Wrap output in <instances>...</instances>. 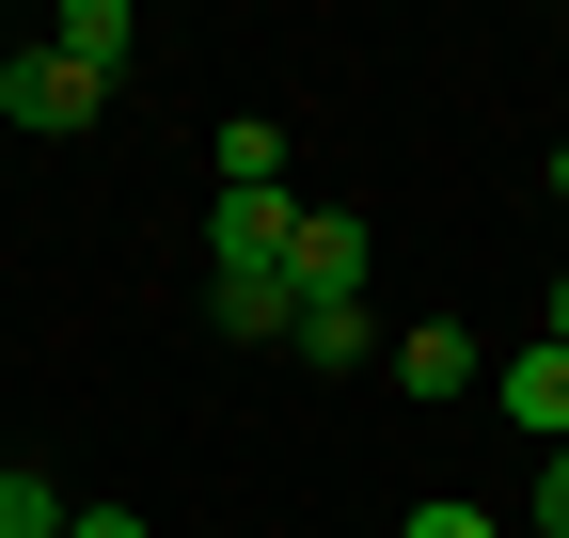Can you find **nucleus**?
I'll list each match as a JSON object with an SVG mask.
<instances>
[{"mask_svg":"<svg viewBox=\"0 0 569 538\" xmlns=\"http://www.w3.org/2000/svg\"><path fill=\"white\" fill-rule=\"evenodd\" d=\"M538 538H569V444L538 459Z\"/></svg>","mask_w":569,"mask_h":538,"instance_id":"nucleus-11","label":"nucleus"},{"mask_svg":"<svg viewBox=\"0 0 569 538\" xmlns=\"http://www.w3.org/2000/svg\"><path fill=\"white\" fill-rule=\"evenodd\" d=\"M63 522H80V507H63L48 476H17V491H0V538H63Z\"/></svg>","mask_w":569,"mask_h":538,"instance_id":"nucleus-9","label":"nucleus"},{"mask_svg":"<svg viewBox=\"0 0 569 538\" xmlns=\"http://www.w3.org/2000/svg\"><path fill=\"white\" fill-rule=\"evenodd\" d=\"M538 332H553V349H569V269H553V286H538Z\"/></svg>","mask_w":569,"mask_h":538,"instance_id":"nucleus-13","label":"nucleus"},{"mask_svg":"<svg viewBox=\"0 0 569 538\" xmlns=\"http://www.w3.org/2000/svg\"><path fill=\"white\" fill-rule=\"evenodd\" d=\"M96 111H111L96 63H63V48H17V63H0V127H96Z\"/></svg>","mask_w":569,"mask_h":538,"instance_id":"nucleus-1","label":"nucleus"},{"mask_svg":"<svg viewBox=\"0 0 569 538\" xmlns=\"http://www.w3.org/2000/svg\"><path fill=\"white\" fill-rule=\"evenodd\" d=\"M490 396H507V428H538V459L569 444V349H553V332H522V349L490 365Z\"/></svg>","mask_w":569,"mask_h":538,"instance_id":"nucleus-2","label":"nucleus"},{"mask_svg":"<svg viewBox=\"0 0 569 538\" xmlns=\"http://www.w3.org/2000/svg\"><path fill=\"white\" fill-rule=\"evenodd\" d=\"M222 190H284V127H269V111L222 127Z\"/></svg>","mask_w":569,"mask_h":538,"instance_id":"nucleus-8","label":"nucleus"},{"mask_svg":"<svg viewBox=\"0 0 569 538\" xmlns=\"http://www.w3.org/2000/svg\"><path fill=\"white\" fill-rule=\"evenodd\" d=\"M284 238H301L284 190H222V286H284Z\"/></svg>","mask_w":569,"mask_h":538,"instance_id":"nucleus-3","label":"nucleus"},{"mask_svg":"<svg viewBox=\"0 0 569 538\" xmlns=\"http://www.w3.org/2000/svg\"><path fill=\"white\" fill-rule=\"evenodd\" d=\"M63 538H142V507H80V522H63Z\"/></svg>","mask_w":569,"mask_h":538,"instance_id":"nucleus-12","label":"nucleus"},{"mask_svg":"<svg viewBox=\"0 0 569 538\" xmlns=\"http://www.w3.org/2000/svg\"><path fill=\"white\" fill-rule=\"evenodd\" d=\"M396 380H411V396H475V332H459V317L396 332Z\"/></svg>","mask_w":569,"mask_h":538,"instance_id":"nucleus-6","label":"nucleus"},{"mask_svg":"<svg viewBox=\"0 0 569 538\" xmlns=\"http://www.w3.org/2000/svg\"><path fill=\"white\" fill-rule=\"evenodd\" d=\"M396 538H507V522H490V507H411Z\"/></svg>","mask_w":569,"mask_h":538,"instance_id":"nucleus-10","label":"nucleus"},{"mask_svg":"<svg viewBox=\"0 0 569 538\" xmlns=\"http://www.w3.org/2000/svg\"><path fill=\"white\" fill-rule=\"evenodd\" d=\"M284 349H301V365H332V380H348V365H365V349H380V317H365V301H301V332H284Z\"/></svg>","mask_w":569,"mask_h":538,"instance_id":"nucleus-7","label":"nucleus"},{"mask_svg":"<svg viewBox=\"0 0 569 538\" xmlns=\"http://www.w3.org/2000/svg\"><path fill=\"white\" fill-rule=\"evenodd\" d=\"M284 286H301V301H365V222H317V207H301V238H284Z\"/></svg>","mask_w":569,"mask_h":538,"instance_id":"nucleus-4","label":"nucleus"},{"mask_svg":"<svg viewBox=\"0 0 569 538\" xmlns=\"http://www.w3.org/2000/svg\"><path fill=\"white\" fill-rule=\"evenodd\" d=\"M48 48H63V63H96V80H127V48H142V32H127V0H63Z\"/></svg>","mask_w":569,"mask_h":538,"instance_id":"nucleus-5","label":"nucleus"},{"mask_svg":"<svg viewBox=\"0 0 569 538\" xmlns=\"http://www.w3.org/2000/svg\"><path fill=\"white\" fill-rule=\"evenodd\" d=\"M0 491H17V476H0Z\"/></svg>","mask_w":569,"mask_h":538,"instance_id":"nucleus-15","label":"nucleus"},{"mask_svg":"<svg viewBox=\"0 0 569 538\" xmlns=\"http://www.w3.org/2000/svg\"><path fill=\"white\" fill-rule=\"evenodd\" d=\"M553 190H569V143H553Z\"/></svg>","mask_w":569,"mask_h":538,"instance_id":"nucleus-14","label":"nucleus"}]
</instances>
